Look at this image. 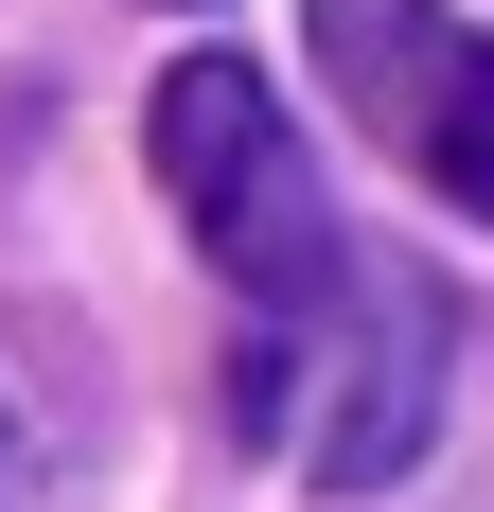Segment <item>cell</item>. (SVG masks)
Masks as SVG:
<instances>
[{
	"instance_id": "cell-1",
	"label": "cell",
	"mask_w": 494,
	"mask_h": 512,
	"mask_svg": "<svg viewBox=\"0 0 494 512\" xmlns=\"http://www.w3.org/2000/svg\"><path fill=\"white\" fill-rule=\"evenodd\" d=\"M442 371H459L442 283H424V265H336L318 301L247 318L230 407H247V442H265L300 495H389V477H424V442H442Z\"/></svg>"
},
{
	"instance_id": "cell-2",
	"label": "cell",
	"mask_w": 494,
	"mask_h": 512,
	"mask_svg": "<svg viewBox=\"0 0 494 512\" xmlns=\"http://www.w3.org/2000/svg\"><path fill=\"white\" fill-rule=\"evenodd\" d=\"M142 159H159V195H177V230L212 248V283H230L247 318L318 301V283L353 265L336 195H318V159H300L283 89H265L247 53H177V71H159V89H142Z\"/></svg>"
},
{
	"instance_id": "cell-3",
	"label": "cell",
	"mask_w": 494,
	"mask_h": 512,
	"mask_svg": "<svg viewBox=\"0 0 494 512\" xmlns=\"http://www.w3.org/2000/svg\"><path fill=\"white\" fill-rule=\"evenodd\" d=\"M300 18H318L336 106L494 230V18H459V0H300Z\"/></svg>"
},
{
	"instance_id": "cell-4",
	"label": "cell",
	"mask_w": 494,
	"mask_h": 512,
	"mask_svg": "<svg viewBox=\"0 0 494 512\" xmlns=\"http://www.w3.org/2000/svg\"><path fill=\"white\" fill-rule=\"evenodd\" d=\"M0 477H18V424H0Z\"/></svg>"
},
{
	"instance_id": "cell-5",
	"label": "cell",
	"mask_w": 494,
	"mask_h": 512,
	"mask_svg": "<svg viewBox=\"0 0 494 512\" xmlns=\"http://www.w3.org/2000/svg\"><path fill=\"white\" fill-rule=\"evenodd\" d=\"M177 18H195V0H177Z\"/></svg>"
}]
</instances>
